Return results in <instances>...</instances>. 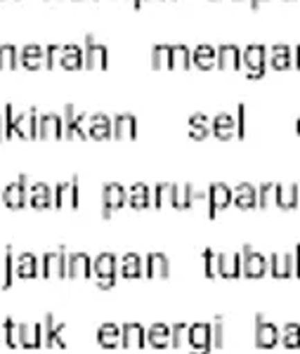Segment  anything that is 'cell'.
I'll return each instance as SVG.
<instances>
[{"mask_svg": "<svg viewBox=\"0 0 300 354\" xmlns=\"http://www.w3.org/2000/svg\"><path fill=\"white\" fill-rule=\"evenodd\" d=\"M60 55H62V45H48L45 48V66H55L60 64Z\"/></svg>", "mask_w": 300, "mask_h": 354, "instance_id": "816d5d0a", "label": "cell"}, {"mask_svg": "<svg viewBox=\"0 0 300 354\" xmlns=\"http://www.w3.org/2000/svg\"><path fill=\"white\" fill-rule=\"evenodd\" d=\"M232 203L241 210H251L258 205V189L251 182H239L232 189Z\"/></svg>", "mask_w": 300, "mask_h": 354, "instance_id": "ffe728a7", "label": "cell"}, {"mask_svg": "<svg viewBox=\"0 0 300 354\" xmlns=\"http://www.w3.org/2000/svg\"><path fill=\"white\" fill-rule=\"evenodd\" d=\"M55 203V192L50 189L45 182H33L28 185V205L36 210H43V208H50Z\"/></svg>", "mask_w": 300, "mask_h": 354, "instance_id": "d6986e66", "label": "cell"}, {"mask_svg": "<svg viewBox=\"0 0 300 354\" xmlns=\"http://www.w3.org/2000/svg\"><path fill=\"white\" fill-rule=\"evenodd\" d=\"M279 340H281V330L272 322H267L263 314H256V347L272 350V347L279 345Z\"/></svg>", "mask_w": 300, "mask_h": 354, "instance_id": "9c48e42d", "label": "cell"}, {"mask_svg": "<svg viewBox=\"0 0 300 354\" xmlns=\"http://www.w3.org/2000/svg\"><path fill=\"white\" fill-rule=\"evenodd\" d=\"M55 205L57 208H73L76 210L80 205V196H78V175H73L71 180L60 182L55 187Z\"/></svg>", "mask_w": 300, "mask_h": 354, "instance_id": "30bf717a", "label": "cell"}, {"mask_svg": "<svg viewBox=\"0 0 300 354\" xmlns=\"http://www.w3.org/2000/svg\"><path fill=\"white\" fill-rule=\"evenodd\" d=\"M267 64L276 68V71H284V68L293 66V48L288 43H276L272 45L267 55Z\"/></svg>", "mask_w": 300, "mask_h": 354, "instance_id": "7402d4cb", "label": "cell"}, {"mask_svg": "<svg viewBox=\"0 0 300 354\" xmlns=\"http://www.w3.org/2000/svg\"><path fill=\"white\" fill-rule=\"evenodd\" d=\"M187 130H189V137H192V140H206V137H211V133H213L211 118L206 116V113H194L187 123Z\"/></svg>", "mask_w": 300, "mask_h": 354, "instance_id": "836d02e7", "label": "cell"}, {"mask_svg": "<svg viewBox=\"0 0 300 354\" xmlns=\"http://www.w3.org/2000/svg\"><path fill=\"white\" fill-rule=\"evenodd\" d=\"M144 277H149V279H166V277H170V260H168V255L159 253V250L149 253L147 258H144Z\"/></svg>", "mask_w": 300, "mask_h": 354, "instance_id": "2e32d148", "label": "cell"}, {"mask_svg": "<svg viewBox=\"0 0 300 354\" xmlns=\"http://www.w3.org/2000/svg\"><path fill=\"white\" fill-rule=\"evenodd\" d=\"M241 62L246 66L248 78H261L265 76V68H267V48L263 43H251L241 53Z\"/></svg>", "mask_w": 300, "mask_h": 354, "instance_id": "7a4b0ae2", "label": "cell"}, {"mask_svg": "<svg viewBox=\"0 0 300 354\" xmlns=\"http://www.w3.org/2000/svg\"><path fill=\"white\" fill-rule=\"evenodd\" d=\"M149 64L152 68H164L170 64V45H154L149 53Z\"/></svg>", "mask_w": 300, "mask_h": 354, "instance_id": "ee69618b", "label": "cell"}, {"mask_svg": "<svg viewBox=\"0 0 300 354\" xmlns=\"http://www.w3.org/2000/svg\"><path fill=\"white\" fill-rule=\"evenodd\" d=\"M128 203V192L118 185V182H107L102 187V218L109 220L114 210L123 208Z\"/></svg>", "mask_w": 300, "mask_h": 354, "instance_id": "8992f818", "label": "cell"}, {"mask_svg": "<svg viewBox=\"0 0 300 354\" xmlns=\"http://www.w3.org/2000/svg\"><path fill=\"white\" fill-rule=\"evenodd\" d=\"M83 53H85V66H88V68H105L109 64V50H107V45L97 43L95 38L90 36V33L85 36Z\"/></svg>", "mask_w": 300, "mask_h": 354, "instance_id": "4fadbf2b", "label": "cell"}, {"mask_svg": "<svg viewBox=\"0 0 300 354\" xmlns=\"http://www.w3.org/2000/svg\"><path fill=\"white\" fill-rule=\"evenodd\" d=\"M229 203H232V187H227L224 182H213L209 187V218L213 220L218 210H224Z\"/></svg>", "mask_w": 300, "mask_h": 354, "instance_id": "8fae6325", "label": "cell"}, {"mask_svg": "<svg viewBox=\"0 0 300 354\" xmlns=\"http://www.w3.org/2000/svg\"><path fill=\"white\" fill-rule=\"evenodd\" d=\"M19 64L24 68H40L45 66V48L38 43H28L19 53Z\"/></svg>", "mask_w": 300, "mask_h": 354, "instance_id": "d4e9b609", "label": "cell"}, {"mask_svg": "<svg viewBox=\"0 0 300 354\" xmlns=\"http://www.w3.org/2000/svg\"><path fill=\"white\" fill-rule=\"evenodd\" d=\"M38 111L33 109H26L21 113L15 116V135H19L21 140H36L38 135Z\"/></svg>", "mask_w": 300, "mask_h": 354, "instance_id": "5bb4252c", "label": "cell"}, {"mask_svg": "<svg viewBox=\"0 0 300 354\" xmlns=\"http://www.w3.org/2000/svg\"><path fill=\"white\" fill-rule=\"evenodd\" d=\"M220 277L222 279L241 277V250L239 253H220Z\"/></svg>", "mask_w": 300, "mask_h": 354, "instance_id": "74e56055", "label": "cell"}, {"mask_svg": "<svg viewBox=\"0 0 300 354\" xmlns=\"http://www.w3.org/2000/svg\"><path fill=\"white\" fill-rule=\"evenodd\" d=\"M114 133V123L107 113H92L90 125H88V137L92 140H107Z\"/></svg>", "mask_w": 300, "mask_h": 354, "instance_id": "83f0119b", "label": "cell"}, {"mask_svg": "<svg viewBox=\"0 0 300 354\" xmlns=\"http://www.w3.org/2000/svg\"><path fill=\"white\" fill-rule=\"evenodd\" d=\"M201 260H204V274L209 279L220 277V253H215L213 248H206L201 253Z\"/></svg>", "mask_w": 300, "mask_h": 354, "instance_id": "b9f144b4", "label": "cell"}, {"mask_svg": "<svg viewBox=\"0 0 300 354\" xmlns=\"http://www.w3.org/2000/svg\"><path fill=\"white\" fill-rule=\"evenodd\" d=\"M64 324H57L55 322V314H45V322H43V347H60L64 350L67 342L62 338L64 333Z\"/></svg>", "mask_w": 300, "mask_h": 354, "instance_id": "e0dca14e", "label": "cell"}, {"mask_svg": "<svg viewBox=\"0 0 300 354\" xmlns=\"http://www.w3.org/2000/svg\"><path fill=\"white\" fill-rule=\"evenodd\" d=\"M213 135L220 137V140H232L236 137V116L232 113H218L215 118H213Z\"/></svg>", "mask_w": 300, "mask_h": 354, "instance_id": "4316f807", "label": "cell"}, {"mask_svg": "<svg viewBox=\"0 0 300 354\" xmlns=\"http://www.w3.org/2000/svg\"><path fill=\"white\" fill-rule=\"evenodd\" d=\"M298 201H300L298 185H279V189H276V208L293 210Z\"/></svg>", "mask_w": 300, "mask_h": 354, "instance_id": "8d00e7d4", "label": "cell"}, {"mask_svg": "<svg viewBox=\"0 0 300 354\" xmlns=\"http://www.w3.org/2000/svg\"><path fill=\"white\" fill-rule=\"evenodd\" d=\"M88 125H90V116L80 113L73 109V104L64 106V135L69 140H88Z\"/></svg>", "mask_w": 300, "mask_h": 354, "instance_id": "52a82bcc", "label": "cell"}, {"mask_svg": "<svg viewBox=\"0 0 300 354\" xmlns=\"http://www.w3.org/2000/svg\"><path fill=\"white\" fill-rule=\"evenodd\" d=\"M3 340L10 350H17V347H19V326H17L10 317L3 322Z\"/></svg>", "mask_w": 300, "mask_h": 354, "instance_id": "f6af8a7d", "label": "cell"}, {"mask_svg": "<svg viewBox=\"0 0 300 354\" xmlns=\"http://www.w3.org/2000/svg\"><path fill=\"white\" fill-rule=\"evenodd\" d=\"M192 64L199 66V68H213V66H218V48H213L211 43L196 45V50L192 53Z\"/></svg>", "mask_w": 300, "mask_h": 354, "instance_id": "f1b7e54d", "label": "cell"}, {"mask_svg": "<svg viewBox=\"0 0 300 354\" xmlns=\"http://www.w3.org/2000/svg\"><path fill=\"white\" fill-rule=\"evenodd\" d=\"M17 64H19V53L15 45H0V68H17Z\"/></svg>", "mask_w": 300, "mask_h": 354, "instance_id": "7dc6e473", "label": "cell"}, {"mask_svg": "<svg viewBox=\"0 0 300 354\" xmlns=\"http://www.w3.org/2000/svg\"><path fill=\"white\" fill-rule=\"evenodd\" d=\"M189 354H211L215 350L213 345V324H192L189 326Z\"/></svg>", "mask_w": 300, "mask_h": 354, "instance_id": "3957f363", "label": "cell"}, {"mask_svg": "<svg viewBox=\"0 0 300 354\" xmlns=\"http://www.w3.org/2000/svg\"><path fill=\"white\" fill-rule=\"evenodd\" d=\"M246 133V106H236V137H244Z\"/></svg>", "mask_w": 300, "mask_h": 354, "instance_id": "db71d44e", "label": "cell"}, {"mask_svg": "<svg viewBox=\"0 0 300 354\" xmlns=\"http://www.w3.org/2000/svg\"><path fill=\"white\" fill-rule=\"evenodd\" d=\"M5 137V116H0V140Z\"/></svg>", "mask_w": 300, "mask_h": 354, "instance_id": "6f0895ef", "label": "cell"}, {"mask_svg": "<svg viewBox=\"0 0 300 354\" xmlns=\"http://www.w3.org/2000/svg\"><path fill=\"white\" fill-rule=\"evenodd\" d=\"M293 66L296 68H300V43L293 48Z\"/></svg>", "mask_w": 300, "mask_h": 354, "instance_id": "9f6ffc18", "label": "cell"}, {"mask_svg": "<svg viewBox=\"0 0 300 354\" xmlns=\"http://www.w3.org/2000/svg\"><path fill=\"white\" fill-rule=\"evenodd\" d=\"M67 277L69 279H88V277H92V260H90V255L83 253V250L69 253Z\"/></svg>", "mask_w": 300, "mask_h": 354, "instance_id": "ac0fdd59", "label": "cell"}, {"mask_svg": "<svg viewBox=\"0 0 300 354\" xmlns=\"http://www.w3.org/2000/svg\"><path fill=\"white\" fill-rule=\"evenodd\" d=\"M192 66V50L184 43L170 45V64L168 68H189Z\"/></svg>", "mask_w": 300, "mask_h": 354, "instance_id": "ab89813d", "label": "cell"}, {"mask_svg": "<svg viewBox=\"0 0 300 354\" xmlns=\"http://www.w3.org/2000/svg\"><path fill=\"white\" fill-rule=\"evenodd\" d=\"M64 135V118L48 111L38 118V137L40 140H60Z\"/></svg>", "mask_w": 300, "mask_h": 354, "instance_id": "9a60e30c", "label": "cell"}, {"mask_svg": "<svg viewBox=\"0 0 300 354\" xmlns=\"http://www.w3.org/2000/svg\"><path fill=\"white\" fill-rule=\"evenodd\" d=\"M279 342L286 350H300V324H286Z\"/></svg>", "mask_w": 300, "mask_h": 354, "instance_id": "7bdbcfd3", "label": "cell"}, {"mask_svg": "<svg viewBox=\"0 0 300 354\" xmlns=\"http://www.w3.org/2000/svg\"><path fill=\"white\" fill-rule=\"evenodd\" d=\"M19 347L24 350L43 347V324H19Z\"/></svg>", "mask_w": 300, "mask_h": 354, "instance_id": "44dd1931", "label": "cell"}, {"mask_svg": "<svg viewBox=\"0 0 300 354\" xmlns=\"http://www.w3.org/2000/svg\"><path fill=\"white\" fill-rule=\"evenodd\" d=\"M15 135V106L8 104L5 106V137Z\"/></svg>", "mask_w": 300, "mask_h": 354, "instance_id": "f5cc1de1", "label": "cell"}, {"mask_svg": "<svg viewBox=\"0 0 300 354\" xmlns=\"http://www.w3.org/2000/svg\"><path fill=\"white\" fill-rule=\"evenodd\" d=\"M270 274L274 279L293 277V253H272L270 255Z\"/></svg>", "mask_w": 300, "mask_h": 354, "instance_id": "cb8c5ba5", "label": "cell"}, {"mask_svg": "<svg viewBox=\"0 0 300 354\" xmlns=\"http://www.w3.org/2000/svg\"><path fill=\"white\" fill-rule=\"evenodd\" d=\"M128 201L132 208H149L154 203V189H149V185H144V182H135L128 192Z\"/></svg>", "mask_w": 300, "mask_h": 354, "instance_id": "1f68e13d", "label": "cell"}, {"mask_svg": "<svg viewBox=\"0 0 300 354\" xmlns=\"http://www.w3.org/2000/svg\"><path fill=\"white\" fill-rule=\"evenodd\" d=\"M213 345H215V350L224 347V319L222 317H218L215 322H213Z\"/></svg>", "mask_w": 300, "mask_h": 354, "instance_id": "f907efd6", "label": "cell"}, {"mask_svg": "<svg viewBox=\"0 0 300 354\" xmlns=\"http://www.w3.org/2000/svg\"><path fill=\"white\" fill-rule=\"evenodd\" d=\"M204 198H209V194L194 189L189 182L187 185H173V198H170L173 208H192L196 201H204Z\"/></svg>", "mask_w": 300, "mask_h": 354, "instance_id": "7c38bea8", "label": "cell"}, {"mask_svg": "<svg viewBox=\"0 0 300 354\" xmlns=\"http://www.w3.org/2000/svg\"><path fill=\"white\" fill-rule=\"evenodd\" d=\"M147 342L152 347H157V350H166V347L170 345V326H166V324H154V326H149Z\"/></svg>", "mask_w": 300, "mask_h": 354, "instance_id": "f35d334b", "label": "cell"}, {"mask_svg": "<svg viewBox=\"0 0 300 354\" xmlns=\"http://www.w3.org/2000/svg\"><path fill=\"white\" fill-rule=\"evenodd\" d=\"M147 345V330L142 324H123L121 326V347H144Z\"/></svg>", "mask_w": 300, "mask_h": 354, "instance_id": "603a6c76", "label": "cell"}, {"mask_svg": "<svg viewBox=\"0 0 300 354\" xmlns=\"http://www.w3.org/2000/svg\"><path fill=\"white\" fill-rule=\"evenodd\" d=\"M118 274L123 279H140L144 277V262L137 253H125L118 262Z\"/></svg>", "mask_w": 300, "mask_h": 354, "instance_id": "484cf974", "label": "cell"}, {"mask_svg": "<svg viewBox=\"0 0 300 354\" xmlns=\"http://www.w3.org/2000/svg\"><path fill=\"white\" fill-rule=\"evenodd\" d=\"M132 5H135V8H140V5H142V0H132Z\"/></svg>", "mask_w": 300, "mask_h": 354, "instance_id": "94428289", "label": "cell"}, {"mask_svg": "<svg viewBox=\"0 0 300 354\" xmlns=\"http://www.w3.org/2000/svg\"><path fill=\"white\" fill-rule=\"evenodd\" d=\"M38 270H40V262H38V258L33 253H21L19 258H17L15 272H17V277H19V279H36L40 274Z\"/></svg>", "mask_w": 300, "mask_h": 354, "instance_id": "e575fe53", "label": "cell"}, {"mask_svg": "<svg viewBox=\"0 0 300 354\" xmlns=\"http://www.w3.org/2000/svg\"><path fill=\"white\" fill-rule=\"evenodd\" d=\"M3 201L12 210H19V208H24V205H28V175H19L17 182L5 187Z\"/></svg>", "mask_w": 300, "mask_h": 354, "instance_id": "ba28073f", "label": "cell"}, {"mask_svg": "<svg viewBox=\"0 0 300 354\" xmlns=\"http://www.w3.org/2000/svg\"><path fill=\"white\" fill-rule=\"evenodd\" d=\"M270 272V260L263 253L253 250L251 245L241 248V274L248 279H261Z\"/></svg>", "mask_w": 300, "mask_h": 354, "instance_id": "5b68a950", "label": "cell"}, {"mask_svg": "<svg viewBox=\"0 0 300 354\" xmlns=\"http://www.w3.org/2000/svg\"><path fill=\"white\" fill-rule=\"evenodd\" d=\"M97 342H100L105 350L121 347V326H116V324H102V326L97 328Z\"/></svg>", "mask_w": 300, "mask_h": 354, "instance_id": "d590c367", "label": "cell"}, {"mask_svg": "<svg viewBox=\"0 0 300 354\" xmlns=\"http://www.w3.org/2000/svg\"><path fill=\"white\" fill-rule=\"evenodd\" d=\"M0 342H3V326H0Z\"/></svg>", "mask_w": 300, "mask_h": 354, "instance_id": "6125c7cd", "label": "cell"}, {"mask_svg": "<svg viewBox=\"0 0 300 354\" xmlns=\"http://www.w3.org/2000/svg\"><path fill=\"white\" fill-rule=\"evenodd\" d=\"M293 277L300 279V243L293 248Z\"/></svg>", "mask_w": 300, "mask_h": 354, "instance_id": "11a10c76", "label": "cell"}, {"mask_svg": "<svg viewBox=\"0 0 300 354\" xmlns=\"http://www.w3.org/2000/svg\"><path fill=\"white\" fill-rule=\"evenodd\" d=\"M276 189H279V182H263L258 187V205L261 208H276Z\"/></svg>", "mask_w": 300, "mask_h": 354, "instance_id": "60d3db41", "label": "cell"}, {"mask_svg": "<svg viewBox=\"0 0 300 354\" xmlns=\"http://www.w3.org/2000/svg\"><path fill=\"white\" fill-rule=\"evenodd\" d=\"M261 3H263V0H251V8H258Z\"/></svg>", "mask_w": 300, "mask_h": 354, "instance_id": "680465c9", "label": "cell"}, {"mask_svg": "<svg viewBox=\"0 0 300 354\" xmlns=\"http://www.w3.org/2000/svg\"><path fill=\"white\" fill-rule=\"evenodd\" d=\"M60 64L64 68H80L85 66V53L83 48L76 43L62 45V55H60Z\"/></svg>", "mask_w": 300, "mask_h": 354, "instance_id": "d6a6232c", "label": "cell"}, {"mask_svg": "<svg viewBox=\"0 0 300 354\" xmlns=\"http://www.w3.org/2000/svg\"><path fill=\"white\" fill-rule=\"evenodd\" d=\"M187 342H189V326L187 324H173L170 326V347L182 350Z\"/></svg>", "mask_w": 300, "mask_h": 354, "instance_id": "bcb514c9", "label": "cell"}, {"mask_svg": "<svg viewBox=\"0 0 300 354\" xmlns=\"http://www.w3.org/2000/svg\"><path fill=\"white\" fill-rule=\"evenodd\" d=\"M15 258H12V245L5 248V279H3V288H12L15 283Z\"/></svg>", "mask_w": 300, "mask_h": 354, "instance_id": "681fc988", "label": "cell"}, {"mask_svg": "<svg viewBox=\"0 0 300 354\" xmlns=\"http://www.w3.org/2000/svg\"><path fill=\"white\" fill-rule=\"evenodd\" d=\"M67 265H69V253H67L64 245H60L57 250H48V253L43 255V260H40V277L64 279L67 277Z\"/></svg>", "mask_w": 300, "mask_h": 354, "instance_id": "277c9868", "label": "cell"}, {"mask_svg": "<svg viewBox=\"0 0 300 354\" xmlns=\"http://www.w3.org/2000/svg\"><path fill=\"white\" fill-rule=\"evenodd\" d=\"M170 198H173V185L159 182V185L154 187V205H157V208H166V205L170 203Z\"/></svg>", "mask_w": 300, "mask_h": 354, "instance_id": "c3c4849f", "label": "cell"}, {"mask_svg": "<svg viewBox=\"0 0 300 354\" xmlns=\"http://www.w3.org/2000/svg\"><path fill=\"white\" fill-rule=\"evenodd\" d=\"M114 135L118 140H135L137 135V118L132 113H118L114 118Z\"/></svg>", "mask_w": 300, "mask_h": 354, "instance_id": "4dcf8cb0", "label": "cell"}, {"mask_svg": "<svg viewBox=\"0 0 300 354\" xmlns=\"http://www.w3.org/2000/svg\"><path fill=\"white\" fill-rule=\"evenodd\" d=\"M92 274H95V281L100 288H114L116 286L118 274V258L114 253H100L95 260H92Z\"/></svg>", "mask_w": 300, "mask_h": 354, "instance_id": "6da1fadb", "label": "cell"}, {"mask_svg": "<svg viewBox=\"0 0 300 354\" xmlns=\"http://www.w3.org/2000/svg\"><path fill=\"white\" fill-rule=\"evenodd\" d=\"M296 133L300 135V116H298V121H296Z\"/></svg>", "mask_w": 300, "mask_h": 354, "instance_id": "91938a15", "label": "cell"}, {"mask_svg": "<svg viewBox=\"0 0 300 354\" xmlns=\"http://www.w3.org/2000/svg\"><path fill=\"white\" fill-rule=\"evenodd\" d=\"M218 66L220 68H239L241 66V48L234 43H222L218 48Z\"/></svg>", "mask_w": 300, "mask_h": 354, "instance_id": "f546056e", "label": "cell"}]
</instances>
